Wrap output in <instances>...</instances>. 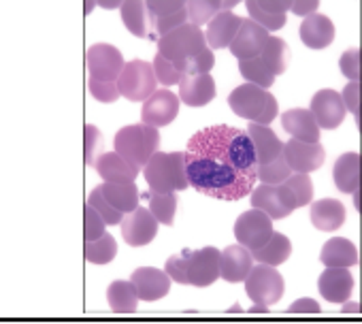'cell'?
<instances>
[{
  "label": "cell",
  "mask_w": 362,
  "mask_h": 324,
  "mask_svg": "<svg viewBox=\"0 0 362 324\" xmlns=\"http://www.w3.org/2000/svg\"><path fill=\"white\" fill-rule=\"evenodd\" d=\"M284 158L292 173H313L317 171L324 160H326V149L322 143H305L298 139H290L284 143Z\"/></svg>",
  "instance_id": "12"
},
{
  "label": "cell",
  "mask_w": 362,
  "mask_h": 324,
  "mask_svg": "<svg viewBox=\"0 0 362 324\" xmlns=\"http://www.w3.org/2000/svg\"><path fill=\"white\" fill-rule=\"evenodd\" d=\"M94 169L98 171L103 182H134L141 171L117 151L100 154L94 162Z\"/></svg>",
  "instance_id": "23"
},
{
  "label": "cell",
  "mask_w": 362,
  "mask_h": 324,
  "mask_svg": "<svg viewBox=\"0 0 362 324\" xmlns=\"http://www.w3.org/2000/svg\"><path fill=\"white\" fill-rule=\"evenodd\" d=\"M273 235V220L262 212L252 207L250 212L241 214L235 222V239L245 245L250 252L262 248Z\"/></svg>",
  "instance_id": "10"
},
{
  "label": "cell",
  "mask_w": 362,
  "mask_h": 324,
  "mask_svg": "<svg viewBox=\"0 0 362 324\" xmlns=\"http://www.w3.org/2000/svg\"><path fill=\"white\" fill-rule=\"evenodd\" d=\"M119 13L130 35L139 39H149V13H147L145 0H124Z\"/></svg>",
  "instance_id": "32"
},
{
  "label": "cell",
  "mask_w": 362,
  "mask_h": 324,
  "mask_svg": "<svg viewBox=\"0 0 362 324\" xmlns=\"http://www.w3.org/2000/svg\"><path fill=\"white\" fill-rule=\"evenodd\" d=\"M334 186L343 195H351L360 186V156L356 151H345L334 160L332 167Z\"/></svg>",
  "instance_id": "26"
},
{
  "label": "cell",
  "mask_w": 362,
  "mask_h": 324,
  "mask_svg": "<svg viewBox=\"0 0 362 324\" xmlns=\"http://www.w3.org/2000/svg\"><path fill=\"white\" fill-rule=\"evenodd\" d=\"M124 56L115 45L109 43H96L86 54V66L90 77L103 79V81H117L122 69H124Z\"/></svg>",
  "instance_id": "11"
},
{
  "label": "cell",
  "mask_w": 362,
  "mask_h": 324,
  "mask_svg": "<svg viewBox=\"0 0 362 324\" xmlns=\"http://www.w3.org/2000/svg\"><path fill=\"white\" fill-rule=\"evenodd\" d=\"M341 313H360V303L358 301H343V307H341Z\"/></svg>",
  "instance_id": "54"
},
{
  "label": "cell",
  "mask_w": 362,
  "mask_h": 324,
  "mask_svg": "<svg viewBox=\"0 0 362 324\" xmlns=\"http://www.w3.org/2000/svg\"><path fill=\"white\" fill-rule=\"evenodd\" d=\"M100 143H103L100 130L94 124H88L86 126V165L88 167H94V162H96V149L100 147Z\"/></svg>",
  "instance_id": "49"
},
{
  "label": "cell",
  "mask_w": 362,
  "mask_h": 324,
  "mask_svg": "<svg viewBox=\"0 0 362 324\" xmlns=\"http://www.w3.org/2000/svg\"><path fill=\"white\" fill-rule=\"evenodd\" d=\"M290 175H292V169L288 167L284 156H279L271 162H264V165H258V169H256V178L262 184H271V186L284 184Z\"/></svg>",
  "instance_id": "38"
},
{
  "label": "cell",
  "mask_w": 362,
  "mask_h": 324,
  "mask_svg": "<svg viewBox=\"0 0 362 324\" xmlns=\"http://www.w3.org/2000/svg\"><path fill=\"white\" fill-rule=\"evenodd\" d=\"M322 307L313 299H298L288 307V313H320Z\"/></svg>",
  "instance_id": "52"
},
{
  "label": "cell",
  "mask_w": 362,
  "mask_h": 324,
  "mask_svg": "<svg viewBox=\"0 0 362 324\" xmlns=\"http://www.w3.org/2000/svg\"><path fill=\"white\" fill-rule=\"evenodd\" d=\"M164 271L168 273V277L177 284H188V275H186V254H175L166 260Z\"/></svg>",
  "instance_id": "48"
},
{
  "label": "cell",
  "mask_w": 362,
  "mask_h": 324,
  "mask_svg": "<svg viewBox=\"0 0 362 324\" xmlns=\"http://www.w3.org/2000/svg\"><path fill=\"white\" fill-rule=\"evenodd\" d=\"M105 226H109L105 222V218L88 203L83 209V237H86V241H94V239L103 237L107 233Z\"/></svg>",
  "instance_id": "44"
},
{
  "label": "cell",
  "mask_w": 362,
  "mask_h": 324,
  "mask_svg": "<svg viewBox=\"0 0 362 324\" xmlns=\"http://www.w3.org/2000/svg\"><path fill=\"white\" fill-rule=\"evenodd\" d=\"M228 311H230V313H233V311H235V313H241L243 309H241V305H233V307H230Z\"/></svg>",
  "instance_id": "58"
},
{
  "label": "cell",
  "mask_w": 362,
  "mask_h": 324,
  "mask_svg": "<svg viewBox=\"0 0 362 324\" xmlns=\"http://www.w3.org/2000/svg\"><path fill=\"white\" fill-rule=\"evenodd\" d=\"M260 58L264 60V64L271 69V73L277 77V75H284L288 71V64H290V45L279 39V37H269L262 52H260Z\"/></svg>",
  "instance_id": "34"
},
{
  "label": "cell",
  "mask_w": 362,
  "mask_h": 324,
  "mask_svg": "<svg viewBox=\"0 0 362 324\" xmlns=\"http://www.w3.org/2000/svg\"><path fill=\"white\" fill-rule=\"evenodd\" d=\"M179 86V100L188 107H205L216 98V81L211 73H197V75H181Z\"/></svg>",
  "instance_id": "18"
},
{
  "label": "cell",
  "mask_w": 362,
  "mask_h": 324,
  "mask_svg": "<svg viewBox=\"0 0 362 324\" xmlns=\"http://www.w3.org/2000/svg\"><path fill=\"white\" fill-rule=\"evenodd\" d=\"M309 218L317 231L332 233V231L341 228L345 222V205L337 199H322L311 205Z\"/></svg>",
  "instance_id": "27"
},
{
  "label": "cell",
  "mask_w": 362,
  "mask_h": 324,
  "mask_svg": "<svg viewBox=\"0 0 362 324\" xmlns=\"http://www.w3.org/2000/svg\"><path fill=\"white\" fill-rule=\"evenodd\" d=\"M284 130L298 141L317 143L320 141V126L309 109H290L281 115Z\"/></svg>",
  "instance_id": "25"
},
{
  "label": "cell",
  "mask_w": 362,
  "mask_h": 324,
  "mask_svg": "<svg viewBox=\"0 0 362 324\" xmlns=\"http://www.w3.org/2000/svg\"><path fill=\"white\" fill-rule=\"evenodd\" d=\"M252 267H254V256L241 243L228 245L224 252H220V277L230 284L245 282Z\"/></svg>",
  "instance_id": "20"
},
{
  "label": "cell",
  "mask_w": 362,
  "mask_h": 324,
  "mask_svg": "<svg viewBox=\"0 0 362 324\" xmlns=\"http://www.w3.org/2000/svg\"><path fill=\"white\" fill-rule=\"evenodd\" d=\"M143 175L153 192H179L190 188L186 175V156L181 151H153L143 167Z\"/></svg>",
  "instance_id": "2"
},
{
  "label": "cell",
  "mask_w": 362,
  "mask_h": 324,
  "mask_svg": "<svg viewBox=\"0 0 362 324\" xmlns=\"http://www.w3.org/2000/svg\"><path fill=\"white\" fill-rule=\"evenodd\" d=\"M158 79L153 73V64L145 60H130L124 64L119 77H117V88L124 98L130 103H145L158 88Z\"/></svg>",
  "instance_id": "6"
},
{
  "label": "cell",
  "mask_w": 362,
  "mask_h": 324,
  "mask_svg": "<svg viewBox=\"0 0 362 324\" xmlns=\"http://www.w3.org/2000/svg\"><path fill=\"white\" fill-rule=\"evenodd\" d=\"M124 0H96V7H103V9H119Z\"/></svg>",
  "instance_id": "55"
},
{
  "label": "cell",
  "mask_w": 362,
  "mask_h": 324,
  "mask_svg": "<svg viewBox=\"0 0 362 324\" xmlns=\"http://www.w3.org/2000/svg\"><path fill=\"white\" fill-rule=\"evenodd\" d=\"M83 254H86V260L92 265H109L117 254V241L113 235L105 233L103 237L94 241H86Z\"/></svg>",
  "instance_id": "37"
},
{
  "label": "cell",
  "mask_w": 362,
  "mask_h": 324,
  "mask_svg": "<svg viewBox=\"0 0 362 324\" xmlns=\"http://www.w3.org/2000/svg\"><path fill=\"white\" fill-rule=\"evenodd\" d=\"M250 313H269V305L256 303L254 307H250Z\"/></svg>",
  "instance_id": "56"
},
{
  "label": "cell",
  "mask_w": 362,
  "mask_h": 324,
  "mask_svg": "<svg viewBox=\"0 0 362 324\" xmlns=\"http://www.w3.org/2000/svg\"><path fill=\"white\" fill-rule=\"evenodd\" d=\"M228 105L239 117L247 122H256V124H267V126H271V122L279 113L275 96L269 90L247 83V81L243 86H237L228 94Z\"/></svg>",
  "instance_id": "3"
},
{
  "label": "cell",
  "mask_w": 362,
  "mask_h": 324,
  "mask_svg": "<svg viewBox=\"0 0 362 324\" xmlns=\"http://www.w3.org/2000/svg\"><path fill=\"white\" fill-rule=\"evenodd\" d=\"M286 188H290V192L296 199V207H305L311 203L313 199V182L309 178V173H292L286 182Z\"/></svg>",
  "instance_id": "41"
},
{
  "label": "cell",
  "mask_w": 362,
  "mask_h": 324,
  "mask_svg": "<svg viewBox=\"0 0 362 324\" xmlns=\"http://www.w3.org/2000/svg\"><path fill=\"white\" fill-rule=\"evenodd\" d=\"M309 111L313 113L315 122L320 128L324 130H334L343 124L345 120V105H343V98L337 90H320L313 94L311 98V107Z\"/></svg>",
  "instance_id": "14"
},
{
  "label": "cell",
  "mask_w": 362,
  "mask_h": 324,
  "mask_svg": "<svg viewBox=\"0 0 362 324\" xmlns=\"http://www.w3.org/2000/svg\"><path fill=\"white\" fill-rule=\"evenodd\" d=\"M94 7H96V0H86V7H83V11H86V16H90Z\"/></svg>",
  "instance_id": "57"
},
{
  "label": "cell",
  "mask_w": 362,
  "mask_h": 324,
  "mask_svg": "<svg viewBox=\"0 0 362 324\" xmlns=\"http://www.w3.org/2000/svg\"><path fill=\"white\" fill-rule=\"evenodd\" d=\"M156 43H158V54L164 56L166 60H170L173 64L186 60L190 56H197L207 47L205 33L190 22L181 24V26L173 28L170 33L162 35Z\"/></svg>",
  "instance_id": "5"
},
{
  "label": "cell",
  "mask_w": 362,
  "mask_h": 324,
  "mask_svg": "<svg viewBox=\"0 0 362 324\" xmlns=\"http://www.w3.org/2000/svg\"><path fill=\"white\" fill-rule=\"evenodd\" d=\"M184 156L190 188L205 197L241 201L258 182L256 151L247 130L228 124L207 126L190 137Z\"/></svg>",
  "instance_id": "1"
},
{
  "label": "cell",
  "mask_w": 362,
  "mask_h": 324,
  "mask_svg": "<svg viewBox=\"0 0 362 324\" xmlns=\"http://www.w3.org/2000/svg\"><path fill=\"white\" fill-rule=\"evenodd\" d=\"M247 134L252 139V145H254V151H256V162H258V165H264V162H271V160L284 156V143L271 130V126L250 122Z\"/></svg>",
  "instance_id": "22"
},
{
  "label": "cell",
  "mask_w": 362,
  "mask_h": 324,
  "mask_svg": "<svg viewBox=\"0 0 362 324\" xmlns=\"http://www.w3.org/2000/svg\"><path fill=\"white\" fill-rule=\"evenodd\" d=\"M351 195H354V207H356V209H360V205H358V190H356V192H351Z\"/></svg>",
  "instance_id": "59"
},
{
  "label": "cell",
  "mask_w": 362,
  "mask_h": 324,
  "mask_svg": "<svg viewBox=\"0 0 362 324\" xmlns=\"http://www.w3.org/2000/svg\"><path fill=\"white\" fill-rule=\"evenodd\" d=\"M339 69H341V73H343L349 81H358V77H360V54H358L356 47H354V50H347V52L341 56Z\"/></svg>",
  "instance_id": "47"
},
{
  "label": "cell",
  "mask_w": 362,
  "mask_h": 324,
  "mask_svg": "<svg viewBox=\"0 0 362 324\" xmlns=\"http://www.w3.org/2000/svg\"><path fill=\"white\" fill-rule=\"evenodd\" d=\"M269 37L271 35H269L267 28H262L260 24H256L250 18H243V22H241L233 43L228 45V50L237 60H247V58L260 56V52H262Z\"/></svg>",
  "instance_id": "16"
},
{
  "label": "cell",
  "mask_w": 362,
  "mask_h": 324,
  "mask_svg": "<svg viewBox=\"0 0 362 324\" xmlns=\"http://www.w3.org/2000/svg\"><path fill=\"white\" fill-rule=\"evenodd\" d=\"M317 290L328 303H343L351 296L354 277L347 267H326L317 279Z\"/></svg>",
  "instance_id": "19"
},
{
  "label": "cell",
  "mask_w": 362,
  "mask_h": 324,
  "mask_svg": "<svg viewBox=\"0 0 362 324\" xmlns=\"http://www.w3.org/2000/svg\"><path fill=\"white\" fill-rule=\"evenodd\" d=\"M252 256H254L256 262H264V265H271V267H279V265H284L292 256V243H290V239L284 233H275L273 231L271 239L262 248L252 250Z\"/></svg>",
  "instance_id": "33"
},
{
  "label": "cell",
  "mask_w": 362,
  "mask_h": 324,
  "mask_svg": "<svg viewBox=\"0 0 362 324\" xmlns=\"http://www.w3.org/2000/svg\"><path fill=\"white\" fill-rule=\"evenodd\" d=\"M151 64H153V73H156V79H158L160 86H177L181 81V73L164 56L156 54V58H153Z\"/></svg>",
  "instance_id": "45"
},
{
  "label": "cell",
  "mask_w": 362,
  "mask_h": 324,
  "mask_svg": "<svg viewBox=\"0 0 362 324\" xmlns=\"http://www.w3.org/2000/svg\"><path fill=\"white\" fill-rule=\"evenodd\" d=\"M241 0H188V22L194 26H207L220 11H233Z\"/></svg>",
  "instance_id": "30"
},
{
  "label": "cell",
  "mask_w": 362,
  "mask_h": 324,
  "mask_svg": "<svg viewBox=\"0 0 362 324\" xmlns=\"http://www.w3.org/2000/svg\"><path fill=\"white\" fill-rule=\"evenodd\" d=\"M103 197L122 214H130L139 207L141 192L134 182H103Z\"/></svg>",
  "instance_id": "28"
},
{
  "label": "cell",
  "mask_w": 362,
  "mask_h": 324,
  "mask_svg": "<svg viewBox=\"0 0 362 324\" xmlns=\"http://www.w3.org/2000/svg\"><path fill=\"white\" fill-rule=\"evenodd\" d=\"M358 96H360V83L358 81H349L347 86H345V90H343V94H341V98H343V105H345V109L347 111H351V115L358 120Z\"/></svg>",
  "instance_id": "50"
},
{
  "label": "cell",
  "mask_w": 362,
  "mask_h": 324,
  "mask_svg": "<svg viewBox=\"0 0 362 324\" xmlns=\"http://www.w3.org/2000/svg\"><path fill=\"white\" fill-rule=\"evenodd\" d=\"M88 90L98 103H105V105H111L122 96L119 88H117V81H103V79H96V77L88 79Z\"/></svg>",
  "instance_id": "43"
},
{
  "label": "cell",
  "mask_w": 362,
  "mask_h": 324,
  "mask_svg": "<svg viewBox=\"0 0 362 324\" xmlns=\"http://www.w3.org/2000/svg\"><path fill=\"white\" fill-rule=\"evenodd\" d=\"M243 18H239L237 13L233 11H220L209 24H207V30H205V39H207V45L211 50H224L233 43L239 26H241Z\"/></svg>",
  "instance_id": "24"
},
{
  "label": "cell",
  "mask_w": 362,
  "mask_h": 324,
  "mask_svg": "<svg viewBox=\"0 0 362 324\" xmlns=\"http://www.w3.org/2000/svg\"><path fill=\"white\" fill-rule=\"evenodd\" d=\"M179 113V96L166 88L162 90H156L145 103H143V109H141V120L149 126H156V128H162V126H168Z\"/></svg>",
  "instance_id": "15"
},
{
  "label": "cell",
  "mask_w": 362,
  "mask_h": 324,
  "mask_svg": "<svg viewBox=\"0 0 362 324\" xmlns=\"http://www.w3.org/2000/svg\"><path fill=\"white\" fill-rule=\"evenodd\" d=\"M284 290H286V282L277 271V267L258 262L256 267H252V271L245 277V292L254 303H262L271 307L279 303Z\"/></svg>",
  "instance_id": "7"
},
{
  "label": "cell",
  "mask_w": 362,
  "mask_h": 324,
  "mask_svg": "<svg viewBox=\"0 0 362 324\" xmlns=\"http://www.w3.org/2000/svg\"><path fill=\"white\" fill-rule=\"evenodd\" d=\"M216 64V56H214V50L207 45L201 54L197 56H190L186 60H181L175 64V69L181 73V75H197V73H211Z\"/></svg>",
  "instance_id": "39"
},
{
  "label": "cell",
  "mask_w": 362,
  "mask_h": 324,
  "mask_svg": "<svg viewBox=\"0 0 362 324\" xmlns=\"http://www.w3.org/2000/svg\"><path fill=\"white\" fill-rule=\"evenodd\" d=\"M188 0H145L149 16H170L175 11L186 9Z\"/></svg>",
  "instance_id": "46"
},
{
  "label": "cell",
  "mask_w": 362,
  "mask_h": 324,
  "mask_svg": "<svg viewBox=\"0 0 362 324\" xmlns=\"http://www.w3.org/2000/svg\"><path fill=\"white\" fill-rule=\"evenodd\" d=\"M320 9V0H292L290 11L298 18H307Z\"/></svg>",
  "instance_id": "51"
},
{
  "label": "cell",
  "mask_w": 362,
  "mask_h": 324,
  "mask_svg": "<svg viewBox=\"0 0 362 324\" xmlns=\"http://www.w3.org/2000/svg\"><path fill=\"white\" fill-rule=\"evenodd\" d=\"M130 282L136 288V294L141 301H160L170 292V277L166 271L156 267H139L132 271Z\"/></svg>",
  "instance_id": "17"
},
{
  "label": "cell",
  "mask_w": 362,
  "mask_h": 324,
  "mask_svg": "<svg viewBox=\"0 0 362 324\" xmlns=\"http://www.w3.org/2000/svg\"><path fill=\"white\" fill-rule=\"evenodd\" d=\"M320 260L324 267H354L358 265V250L356 245L345 237L328 239L322 248Z\"/></svg>",
  "instance_id": "29"
},
{
  "label": "cell",
  "mask_w": 362,
  "mask_h": 324,
  "mask_svg": "<svg viewBox=\"0 0 362 324\" xmlns=\"http://www.w3.org/2000/svg\"><path fill=\"white\" fill-rule=\"evenodd\" d=\"M139 301L141 299L130 279H115L107 288V303L113 313H134Z\"/></svg>",
  "instance_id": "31"
},
{
  "label": "cell",
  "mask_w": 362,
  "mask_h": 324,
  "mask_svg": "<svg viewBox=\"0 0 362 324\" xmlns=\"http://www.w3.org/2000/svg\"><path fill=\"white\" fill-rule=\"evenodd\" d=\"M158 220L147 207H136L130 214H124V220L119 222L122 226V237L130 248H141L149 245L156 235H158Z\"/></svg>",
  "instance_id": "13"
},
{
  "label": "cell",
  "mask_w": 362,
  "mask_h": 324,
  "mask_svg": "<svg viewBox=\"0 0 362 324\" xmlns=\"http://www.w3.org/2000/svg\"><path fill=\"white\" fill-rule=\"evenodd\" d=\"M258 5L269 13H288L292 0H258Z\"/></svg>",
  "instance_id": "53"
},
{
  "label": "cell",
  "mask_w": 362,
  "mask_h": 324,
  "mask_svg": "<svg viewBox=\"0 0 362 324\" xmlns=\"http://www.w3.org/2000/svg\"><path fill=\"white\" fill-rule=\"evenodd\" d=\"M245 7H247L250 20H254L256 24H260V26L267 28L269 33L281 30V28L286 26V22H288L286 13H269V11H264V9L258 5V0H247Z\"/></svg>",
  "instance_id": "40"
},
{
  "label": "cell",
  "mask_w": 362,
  "mask_h": 324,
  "mask_svg": "<svg viewBox=\"0 0 362 324\" xmlns=\"http://www.w3.org/2000/svg\"><path fill=\"white\" fill-rule=\"evenodd\" d=\"M239 73L243 75V79L247 83L260 86L264 90H269L275 83V75L271 73V69L264 64V60L260 56L247 58V60H239Z\"/></svg>",
  "instance_id": "36"
},
{
  "label": "cell",
  "mask_w": 362,
  "mask_h": 324,
  "mask_svg": "<svg viewBox=\"0 0 362 324\" xmlns=\"http://www.w3.org/2000/svg\"><path fill=\"white\" fill-rule=\"evenodd\" d=\"M115 151L119 156H124L130 165H134L136 169L143 171V167L147 165V160L151 158L153 151H158L160 145V132L156 126H149L145 122L141 124H130L117 130L115 139H113Z\"/></svg>",
  "instance_id": "4"
},
{
  "label": "cell",
  "mask_w": 362,
  "mask_h": 324,
  "mask_svg": "<svg viewBox=\"0 0 362 324\" xmlns=\"http://www.w3.org/2000/svg\"><path fill=\"white\" fill-rule=\"evenodd\" d=\"M145 199L149 201V212L153 214V218L164 224V226H173L175 224V214H177V195L175 192H153L149 190L145 195Z\"/></svg>",
  "instance_id": "35"
},
{
  "label": "cell",
  "mask_w": 362,
  "mask_h": 324,
  "mask_svg": "<svg viewBox=\"0 0 362 324\" xmlns=\"http://www.w3.org/2000/svg\"><path fill=\"white\" fill-rule=\"evenodd\" d=\"M298 35H300V41L309 50H326L334 41L337 30H334V24L328 16H322L315 11L300 22Z\"/></svg>",
  "instance_id": "21"
},
{
  "label": "cell",
  "mask_w": 362,
  "mask_h": 324,
  "mask_svg": "<svg viewBox=\"0 0 362 324\" xmlns=\"http://www.w3.org/2000/svg\"><path fill=\"white\" fill-rule=\"evenodd\" d=\"M88 203L105 218V222L107 224H119L122 220H124V214L122 212H117L105 197H103V190H100V186H96L92 192H90V197H88Z\"/></svg>",
  "instance_id": "42"
},
{
  "label": "cell",
  "mask_w": 362,
  "mask_h": 324,
  "mask_svg": "<svg viewBox=\"0 0 362 324\" xmlns=\"http://www.w3.org/2000/svg\"><path fill=\"white\" fill-rule=\"evenodd\" d=\"M252 207L262 209L271 220H284L288 218L296 207V199L290 192V188H286L284 184L271 186V184H262V186H254L252 195Z\"/></svg>",
  "instance_id": "9"
},
{
  "label": "cell",
  "mask_w": 362,
  "mask_h": 324,
  "mask_svg": "<svg viewBox=\"0 0 362 324\" xmlns=\"http://www.w3.org/2000/svg\"><path fill=\"white\" fill-rule=\"evenodd\" d=\"M188 284L194 288H209L220 279V250L214 245L201 250H184Z\"/></svg>",
  "instance_id": "8"
}]
</instances>
